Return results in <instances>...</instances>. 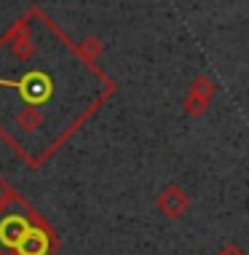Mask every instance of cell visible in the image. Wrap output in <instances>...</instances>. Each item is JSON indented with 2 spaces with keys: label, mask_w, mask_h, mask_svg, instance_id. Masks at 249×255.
I'll list each match as a JSON object with an SVG mask.
<instances>
[{
  "label": "cell",
  "mask_w": 249,
  "mask_h": 255,
  "mask_svg": "<svg viewBox=\"0 0 249 255\" xmlns=\"http://www.w3.org/2000/svg\"><path fill=\"white\" fill-rule=\"evenodd\" d=\"M0 86H8L11 92H16L22 105H27L16 116V127L22 132H38V129L46 127L40 108L51 105L57 100V78L46 67H30V70H24L19 75V81L0 78Z\"/></svg>",
  "instance_id": "cell-1"
},
{
  "label": "cell",
  "mask_w": 249,
  "mask_h": 255,
  "mask_svg": "<svg viewBox=\"0 0 249 255\" xmlns=\"http://www.w3.org/2000/svg\"><path fill=\"white\" fill-rule=\"evenodd\" d=\"M32 226H46V220L32 207L22 204V212H8V204L0 207V255L16 250Z\"/></svg>",
  "instance_id": "cell-2"
},
{
  "label": "cell",
  "mask_w": 249,
  "mask_h": 255,
  "mask_svg": "<svg viewBox=\"0 0 249 255\" xmlns=\"http://www.w3.org/2000/svg\"><path fill=\"white\" fill-rule=\"evenodd\" d=\"M156 204H158V210H161L169 220L182 218L185 212L190 210V199H188V194H185L179 185H166L161 194H158Z\"/></svg>",
  "instance_id": "cell-3"
},
{
  "label": "cell",
  "mask_w": 249,
  "mask_h": 255,
  "mask_svg": "<svg viewBox=\"0 0 249 255\" xmlns=\"http://www.w3.org/2000/svg\"><path fill=\"white\" fill-rule=\"evenodd\" d=\"M13 199H16V194H13V188L8 183H5V177L0 175V207H5V204H11Z\"/></svg>",
  "instance_id": "cell-4"
},
{
  "label": "cell",
  "mask_w": 249,
  "mask_h": 255,
  "mask_svg": "<svg viewBox=\"0 0 249 255\" xmlns=\"http://www.w3.org/2000/svg\"><path fill=\"white\" fill-rule=\"evenodd\" d=\"M217 255H247V253L241 250L239 245H225V247H223V250H220Z\"/></svg>",
  "instance_id": "cell-5"
},
{
  "label": "cell",
  "mask_w": 249,
  "mask_h": 255,
  "mask_svg": "<svg viewBox=\"0 0 249 255\" xmlns=\"http://www.w3.org/2000/svg\"><path fill=\"white\" fill-rule=\"evenodd\" d=\"M5 255H16V253H5Z\"/></svg>",
  "instance_id": "cell-6"
}]
</instances>
